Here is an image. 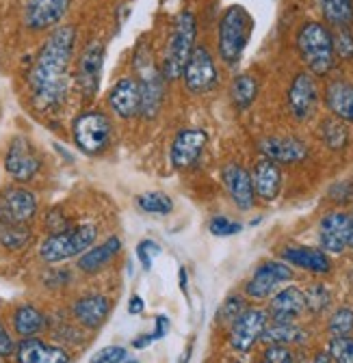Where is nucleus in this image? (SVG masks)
<instances>
[{
	"instance_id": "obj_1",
	"label": "nucleus",
	"mask_w": 353,
	"mask_h": 363,
	"mask_svg": "<svg viewBox=\"0 0 353 363\" xmlns=\"http://www.w3.org/2000/svg\"><path fill=\"white\" fill-rule=\"evenodd\" d=\"M76 26L59 24L41 43L26 76L31 102L41 115H57L70 94V67L76 50Z\"/></svg>"
},
{
	"instance_id": "obj_2",
	"label": "nucleus",
	"mask_w": 353,
	"mask_h": 363,
	"mask_svg": "<svg viewBox=\"0 0 353 363\" xmlns=\"http://www.w3.org/2000/svg\"><path fill=\"white\" fill-rule=\"evenodd\" d=\"M195 45H197V18L191 9H183L173 18L165 59L161 65V74L167 82L183 78L185 65Z\"/></svg>"
},
{
	"instance_id": "obj_3",
	"label": "nucleus",
	"mask_w": 353,
	"mask_h": 363,
	"mask_svg": "<svg viewBox=\"0 0 353 363\" xmlns=\"http://www.w3.org/2000/svg\"><path fill=\"white\" fill-rule=\"evenodd\" d=\"M113 136H115L113 121L100 108L80 111L72 119V141H74V147L80 154L89 156V158H98V156L107 154L111 143H113Z\"/></svg>"
},
{
	"instance_id": "obj_4",
	"label": "nucleus",
	"mask_w": 353,
	"mask_h": 363,
	"mask_svg": "<svg viewBox=\"0 0 353 363\" xmlns=\"http://www.w3.org/2000/svg\"><path fill=\"white\" fill-rule=\"evenodd\" d=\"M297 52L313 76H327L336 65L332 30L323 22H305L295 39Z\"/></svg>"
},
{
	"instance_id": "obj_5",
	"label": "nucleus",
	"mask_w": 353,
	"mask_h": 363,
	"mask_svg": "<svg viewBox=\"0 0 353 363\" xmlns=\"http://www.w3.org/2000/svg\"><path fill=\"white\" fill-rule=\"evenodd\" d=\"M254 33V18L241 5H232L224 11L217 28V48L219 57L226 65H237L247 48Z\"/></svg>"
},
{
	"instance_id": "obj_6",
	"label": "nucleus",
	"mask_w": 353,
	"mask_h": 363,
	"mask_svg": "<svg viewBox=\"0 0 353 363\" xmlns=\"http://www.w3.org/2000/svg\"><path fill=\"white\" fill-rule=\"evenodd\" d=\"M98 238V227L94 223H80L72 225L70 230L59 234H48L39 245V257L46 264L67 262L72 257L82 255L89 247H94Z\"/></svg>"
},
{
	"instance_id": "obj_7",
	"label": "nucleus",
	"mask_w": 353,
	"mask_h": 363,
	"mask_svg": "<svg viewBox=\"0 0 353 363\" xmlns=\"http://www.w3.org/2000/svg\"><path fill=\"white\" fill-rule=\"evenodd\" d=\"M43 162L39 152L35 150V145L26 139L24 134H18L9 141L7 154H5V171L7 175L18 182V184H28L33 182L39 171H41Z\"/></svg>"
},
{
	"instance_id": "obj_8",
	"label": "nucleus",
	"mask_w": 353,
	"mask_h": 363,
	"mask_svg": "<svg viewBox=\"0 0 353 363\" xmlns=\"http://www.w3.org/2000/svg\"><path fill=\"white\" fill-rule=\"evenodd\" d=\"M37 210V195L24 184H9L0 191V225H28Z\"/></svg>"
},
{
	"instance_id": "obj_9",
	"label": "nucleus",
	"mask_w": 353,
	"mask_h": 363,
	"mask_svg": "<svg viewBox=\"0 0 353 363\" xmlns=\"http://www.w3.org/2000/svg\"><path fill=\"white\" fill-rule=\"evenodd\" d=\"M139 69V91H141V111L139 117L150 121L156 119L167 96V80L163 78L161 69L152 63V57L137 61Z\"/></svg>"
},
{
	"instance_id": "obj_10",
	"label": "nucleus",
	"mask_w": 353,
	"mask_h": 363,
	"mask_svg": "<svg viewBox=\"0 0 353 363\" xmlns=\"http://www.w3.org/2000/svg\"><path fill=\"white\" fill-rule=\"evenodd\" d=\"M183 82H185V89L193 96H204L217 86L219 72H217L210 50L204 43H197L193 48V52L185 65V72H183Z\"/></svg>"
},
{
	"instance_id": "obj_11",
	"label": "nucleus",
	"mask_w": 353,
	"mask_h": 363,
	"mask_svg": "<svg viewBox=\"0 0 353 363\" xmlns=\"http://www.w3.org/2000/svg\"><path fill=\"white\" fill-rule=\"evenodd\" d=\"M104 57L107 48L102 41H89L82 48L78 63H76V86L82 94L85 100H94L100 80H102V69H104Z\"/></svg>"
},
{
	"instance_id": "obj_12",
	"label": "nucleus",
	"mask_w": 353,
	"mask_h": 363,
	"mask_svg": "<svg viewBox=\"0 0 353 363\" xmlns=\"http://www.w3.org/2000/svg\"><path fill=\"white\" fill-rule=\"evenodd\" d=\"M208 145V132L202 128H183L175 132L171 147H169V160L173 169L187 171L195 167Z\"/></svg>"
},
{
	"instance_id": "obj_13",
	"label": "nucleus",
	"mask_w": 353,
	"mask_h": 363,
	"mask_svg": "<svg viewBox=\"0 0 353 363\" xmlns=\"http://www.w3.org/2000/svg\"><path fill=\"white\" fill-rule=\"evenodd\" d=\"M269 325V313L260 307H247L230 325V346L239 352H249Z\"/></svg>"
},
{
	"instance_id": "obj_14",
	"label": "nucleus",
	"mask_w": 353,
	"mask_h": 363,
	"mask_svg": "<svg viewBox=\"0 0 353 363\" xmlns=\"http://www.w3.org/2000/svg\"><path fill=\"white\" fill-rule=\"evenodd\" d=\"M72 7V0H26L24 26L31 33H46L57 28Z\"/></svg>"
},
{
	"instance_id": "obj_15",
	"label": "nucleus",
	"mask_w": 353,
	"mask_h": 363,
	"mask_svg": "<svg viewBox=\"0 0 353 363\" xmlns=\"http://www.w3.org/2000/svg\"><path fill=\"white\" fill-rule=\"evenodd\" d=\"M286 104H288V113L297 121H305L313 117L319 104V86L310 72H299L293 78L286 94Z\"/></svg>"
},
{
	"instance_id": "obj_16",
	"label": "nucleus",
	"mask_w": 353,
	"mask_h": 363,
	"mask_svg": "<svg viewBox=\"0 0 353 363\" xmlns=\"http://www.w3.org/2000/svg\"><path fill=\"white\" fill-rule=\"evenodd\" d=\"M293 279V268L284 262H278V259H269L260 264L251 279L247 281L245 286V292L247 296L251 298H269L271 294L278 292V288L284 284V281H290Z\"/></svg>"
},
{
	"instance_id": "obj_17",
	"label": "nucleus",
	"mask_w": 353,
	"mask_h": 363,
	"mask_svg": "<svg viewBox=\"0 0 353 363\" xmlns=\"http://www.w3.org/2000/svg\"><path fill=\"white\" fill-rule=\"evenodd\" d=\"M107 104L111 108V113L117 119L130 121L137 119L139 111H141V91H139V80L132 76H124L119 78L107 96Z\"/></svg>"
},
{
	"instance_id": "obj_18",
	"label": "nucleus",
	"mask_w": 353,
	"mask_h": 363,
	"mask_svg": "<svg viewBox=\"0 0 353 363\" xmlns=\"http://www.w3.org/2000/svg\"><path fill=\"white\" fill-rule=\"evenodd\" d=\"M351 214L347 212H327L319 223V242L325 253L340 255L349 247Z\"/></svg>"
},
{
	"instance_id": "obj_19",
	"label": "nucleus",
	"mask_w": 353,
	"mask_h": 363,
	"mask_svg": "<svg viewBox=\"0 0 353 363\" xmlns=\"http://www.w3.org/2000/svg\"><path fill=\"white\" fill-rule=\"evenodd\" d=\"M262 158H269L278 164H299L308 158V145L297 136H267L258 143Z\"/></svg>"
},
{
	"instance_id": "obj_20",
	"label": "nucleus",
	"mask_w": 353,
	"mask_h": 363,
	"mask_svg": "<svg viewBox=\"0 0 353 363\" xmlns=\"http://www.w3.org/2000/svg\"><path fill=\"white\" fill-rule=\"evenodd\" d=\"M222 179H224L226 193L230 195L232 203L239 210L247 212V210L254 208L256 193H254V184H251V173L245 167H241L237 162L226 164L224 171H222Z\"/></svg>"
},
{
	"instance_id": "obj_21",
	"label": "nucleus",
	"mask_w": 353,
	"mask_h": 363,
	"mask_svg": "<svg viewBox=\"0 0 353 363\" xmlns=\"http://www.w3.org/2000/svg\"><path fill=\"white\" fill-rule=\"evenodd\" d=\"M16 363H70L72 357L65 348L48 344L39 337H26L16 344Z\"/></svg>"
},
{
	"instance_id": "obj_22",
	"label": "nucleus",
	"mask_w": 353,
	"mask_h": 363,
	"mask_svg": "<svg viewBox=\"0 0 353 363\" xmlns=\"http://www.w3.org/2000/svg\"><path fill=\"white\" fill-rule=\"evenodd\" d=\"M72 313L80 327L96 331L107 323V318L111 313V301L104 294H85L74 301Z\"/></svg>"
},
{
	"instance_id": "obj_23",
	"label": "nucleus",
	"mask_w": 353,
	"mask_h": 363,
	"mask_svg": "<svg viewBox=\"0 0 353 363\" xmlns=\"http://www.w3.org/2000/svg\"><path fill=\"white\" fill-rule=\"evenodd\" d=\"M251 184H254V193L258 199L269 201V203L276 201L280 197V191H282V169H280V164L269 160V158H260L251 171Z\"/></svg>"
},
{
	"instance_id": "obj_24",
	"label": "nucleus",
	"mask_w": 353,
	"mask_h": 363,
	"mask_svg": "<svg viewBox=\"0 0 353 363\" xmlns=\"http://www.w3.org/2000/svg\"><path fill=\"white\" fill-rule=\"evenodd\" d=\"M282 259L288 266L313 272V275H327L332 272V259L323 249L313 247H286L282 251Z\"/></svg>"
},
{
	"instance_id": "obj_25",
	"label": "nucleus",
	"mask_w": 353,
	"mask_h": 363,
	"mask_svg": "<svg viewBox=\"0 0 353 363\" xmlns=\"http://www.w3.org/2000/svg\"><path fill=\"white\" fill-rule=\"evenodd\" d=\"M119 251H121V240L117 236H109L100 245H94L82 255H78L76 266L85 275H96V272H100L107 264H111L117 257Z\"/></svg>"
},
{
	"instance_id": "obj_26",
	"label": "nucleus",
	"mask_w": 353,
	"mask_h": 363,
	"mask_svg": "<svg viewBox=\"0 0 353 363\" xmlns=\"http://www.w3.org/2000/svg\"><path fill=\"white\" fill-rule=\"evenodd\" d=\"M305 309L303 290L288 286L273 294L271 298V320L273 323H295L297 315Z\"/></svg>"
},
{
	"instance_id": "obj_27",
	"label": "nucleus",
	"mask_w": 353,
	"mask_h": 363,
	"mask_svg": "<svg viewBox=\"0 0 353 363\" xmlns=\"http://www.w3.org/2000/svg\"><path fill=\"white\" fill-rule=\"evenodd\" d=\"M325 106L336 119L353 123V84L347 80H332L325 86Z\"/></svg>"
},
{
	"instance_id": "obj_28",
	"label": "nucleus",
	"mask_w": 353,
	"mask_h": 363,
	"mask_svg": "<svg viewBox=\"0 0 353 363\" xmlns=\"http://www.w3.org/2000/svg\"><path fill=\"white\" fill-rule=\"evenodd\" d=\"M11 325H13L16 335H18L20 340H26V337L39 335L41 331H46L48 320H46V315H43L41 309H37V307L31 305V303H24V305H18V307L13 309Z\"/></svg>"
},
{
	"instance_id": "obj_29",
	"label": "nucleus",
	"mask_w": 353,
	"mask_h": 363,
	"mask_svg": "<svg viewBox=\"0 0 353 363\" xmlns=\"http://www.w3.org/2000/svg\"><path fill=\"white\" fill-rule=\"evenodd\" d=\"M258 98V80L249 74H239L230 84V100L237 111H247Z\"/></svg>"
},
{
	"instance_id": "obj_30",
	"label": "nucleus",
	"mask_w": 353,
	"mask_h": 363,
	"mask_svg": "<svg viewBox=\"0 0 353 363\" xmlns=\"http://www.w3.org/2000/svg\"><path fill=\"white\" fill-rule=\"evenodd\" d=\"M323 20L334 28H351L353 0H321Z\"/></svg>"
},
{
	"instance_id": "obj_31",
	"label": "nucleus",
	"mask_w": 353,
	"mask_h": 363,
	"mask_svg": "<svg viewBox=\"0 0 353 363\" xmlns=\"http://www.w3.org/2000/svg\"><path fill=\"white\" fill-rule=\"evenodd\" d=\"M262 342L267 344H278V346H288L295 342L303 340V331L297 327V323H273L267 325V329L262 331Z\"/></svg>"
},
{
	"instance_id": "obj_32",
	"label": "nucleus",
	"mask_w": 353,
	"mask_h": 363,
	"mask_svg": "<svg viewBox=\"0 0 353 363\" xmlns=\"http://www.w3.org/2000/svg\"><path fill=\"white\" fill-rule=\"evenodd\" d=\"M137 208L146 214L167 216L173 212V199L163 191H148L137 195Z\"/></svg>"
},
{
	"instance_id": "obj_33",
	"label": "nucleus",
	"mask_w": 353,
	"mask_h": 363,
	"mask_svg": "<svg viewBox=\"0 0 353 363\" xmlns=\"http://www.w3.org/2000/svg\"><path fill=\"white\" fill-rule=\"evenodd\" d=\"M321 139L323 143L334 150V152H340L347 147L349 143V130L344 125V121L336 119V117H330L321 123Z\"/></svg>"
},
{
	"instance_id": "obj_34",
	"label": "nucleus",
	"mask_w": 353,
	"mask_h": 363,
	"mask_svg": "<svg viewBox=\"0 0 353 363\" xmlns=\"http://www.w3.org/2000/svg\"><path fill=\"white\" fill-rule=\"evenodd\" d=\"M28 225H0V245L9 251H20L31 242Z\"/></svg>"
},
{
	"instance_id": "obj_35",
	"label": "nucleus",
	"mask_w": 353,
	"mask_h": 363,
	"mask_svg": "<svg viewBox=\"0 0 353 363\" xmlns=\"http://www.w3.org/2000/svg\"><path fill=\"white\" fill-rule=\"evenodd\" d=\"M330 335L332 337H344V335H351L353 331V309L351 307H340L332 313L330 318Z\"/></svg>"
},
{
	"instance_id": "obj_36",
	"label": "nucleus",
	"mask_w": 353,
	"mask_h": 363,
	"mask_svg": "<svg viewBox=\"0 0 353 363\" xmlns=\"http://www.w3.org/2000/svg\"><path fill=\"white\" fill-rule=\"evenodd\" d=\"M303 294H305V309H310L315 313H321L323 309H327L332 301V294L323 284H313Z\"/></svg>"
},
{
	"instance_id": "obj_37",
	"label": "nucleus",
	"mask_w": 353,
	"mask_h": 363,
	"mask_svg": "<svg viewBox=\"0 0 353 363\" xmlns=\"http://www.w3.org/2000/svg\"><path fill=\"white\" fill-rule=\"evenodd\" d=\"M327 354L332 357V363H353V337H332Z\"/></svg>"
},
{
	"instance_id": "obj_38",
	"label": "nucleus",
	"mask_w": 353,
	"mask_h": 363,
	"mask_svg": "<svg viewBox=\"0 0 353 363\" xmlns=\"http://www.w3.org/2000/svg\"><path fill=\"white\" fill-rule=\"evenodd\" d=\"M332 41H334V55L340 61L353 59V33H351V28H336L332 33Z\"/></svg>"
},
{
	"instance_id": "obj_39",
	"label": "nucleus",
	"mask_w": 353,
	"mask_h": 363,
	"mask_svg": "<svg viewBox=\"0 0 353 363\" xmlns=\"http://www.w3.org/2000/svg\"><path fill=\"white\" fill-rule=\"evenodd\" d=\"M243 230V225L237 223V220H230L228 216H212L208 220V232L212 236H219V238H228V236H234Z\"/></svg>"
},
{
	"instance_id": "obj_40",
	"label": "nucleus",
	"mask_w": 353,
	"mask_h": 363,
	"mask_svg": "<svg viewBox=\"0 0 353 363\" xmlns=\"http://www.w3.org/2000/svg\"><path fill=\"white\" fill-rule=\"evenodd\" d=\"M245 309L247 307H245V301L241 296H230V298H226V303L222 305V309L217 311V320L219 323H226V325H232Z\"/></svg>"
},
{
	"instance_id": "obj_41",
	"label": "nucleus",
	"mask_w": 353,
	"mask_h": 363,
	"mask_svg": "<svg viewBox=\"0 0 353 363\" xmlns=\"http://www.w3.org/2000/svg\"><path fill=\"white\" fill-rule=\"evenodd\" d=\"M128 359V350L124 346H104L100 348L92 359L89 363H124Z\"/></svg>"
},
{
	"instance_id": "obj_42",
	"label": "nucleus",
	"mask_w": 353,
	"mask_h": 363,
	"mask_svg": "<svg viewBox=\"0 0 353 363\" xmlns=\"http://www.w3.org/2000/svg\"><path fill=\"white\" fill-rule=\"evenodd\" d=\"M161 251H163L161 245L154 242V240H141L137 245V257H139V262H141V266L146 270H150L154 266V259L161 255Z\"/></svg>"
},
{
	"instance_id": "obj_43",
	"label": "nucleus",
	"mask_w": 353,
	"mask_h": 363,
	"mask_svg": "<svg viewBox=\"0 0 353 363\" xmlns=\"http://www.w3.org/2000/svg\"><path fill=\"white\" fill-rule=\"evenodd\" d=\"M260 363H293V352L288 350V346H278V344H269L262 352V361Z\"/></svg>"
},
{
	"instance_id": "obj_44",
	"label": "nucleus",
	"mask_w": 353,
	"mask_h": 363,
	"mask_svg": "<svg viewBox=\"0 0 353 363\" xmlns=\"http://www.w3.org/2000/svg\"><path fill=\"white\" fill-rule=\"evenodd\" d=\"M46 225H48V232H50V234H59V232L70 230V227H72L70 220L65 218V214H61L59 210H53V212L48 214Z\"/></svg>"
},
{
	"instance_id": "obj_45",
	"label": "nucleus",
	"mask_w": 353,
	"mask_h": 363,
	"mask_svg": "<svg viewBox=\"0 0 353 363\" xmlns=\"http://www.w3.org/2000/svg\"><path fill=\"white\" fill-rule=\"evenodd\" d=\"M13 352H16V342L11 333L7 331V327L3 325V320H0V359L11 357Z\"/></svg>"
},
{
	"instance_id": "obj_46",
	"label": "nucleus",
	"mask_w": 353,
	"mask_h": 363,
	"mask_svg": "<svg viewBox=\"0 0 353 363\" xmlns=\"http://www.w3.org/2000/svg\"><path fill=\"white\" fill-rule=\"evenodd\" d=\"M167 333H169V318L165 313H161V315H156V320H154L152 337L154 340H163V337H167Z\"/></svg>"
},
{
	"instance_id": "obj_47",
	"label": "nucleus",
	"mask_w": 353,
	"mask_h": 363,
	"mask_svg": "<svg viewBox=\"0 0 353 363\" xmlns=\"http://www.w3.org/2000/svg\"><path fill=\"white\" fill-rule=\"evenodd\" d=\"M143 309H146V303H143V298L139 294L130 296V301H128V313L139 315V313H143Z\"/></svg>"
},
{
	"instance_id": "obj_48",
	"label": "nucleus",
	"mask_w": 353,
	"mask_h": 363,
	"mask_svg": "<svg viewBox=\"0 0 353 363\" xmlns=\"http://www.w3.org/2000/svg\"><path fill=\"white\" fill-rule=\"evenodd\" d=\"M154 342V337H152V333L150 335H139L135 342H132V348H148L150 344Z\"/></svg>"
},
{
	"instance_id": "obj_49",
	"label": "nucleus",
	"mask_w": 353,
	"mask_h": 363,
	"mask_svg": "<svg viewBox=\"0 0 353 363\" xmlns=\"http://www.w3.org/2000/svg\"><path fill=\"white\" fill-rule=\"evenodd\" d=\"M178 284H180V290L187 294V290H189V275H187V268L185 266L178 270Z\"/></svg>"
},
{
	"instance_id": "obj_50",
	"label": "nucleus",
	"mask_w": 353,
	"mask_h": 363,
	"mask_svg": "<svg viewBox=\"0 0 353 363\" xmlns=\"http://www.w3.org/2000/svg\"><path fill=\"white\" fill-rule=\"evenodd\" d=\"M313 363H332V357H330L327 352H319V354L313 359Z\"/></svg>"
},
{
	"instance_id": "obj_51",
	"label": "nucleus",
	"mask_w": 353,
	"mask_h": 363,
	"mask_svg": "<svg viewBox=\"0 0 353 363\" xmlns=\"http://www.w3.org/2000/svg\"><path fill=\"white\" fill-rule=\"evenodd\" d=\"M349 247L353 249V214H351V232H349Z\"/></svg>"
},
{
	"instance_id": "obj_52",
	"label": "nucleus",
	"mask_w": 353,
	"mask_h": 363,
	"mask_svg": "<svg viewBox=\"0 0 353 363\" xmlns=\"http://www.w3.org/2000/svg\"><path fill=\"white\" fill-rule=\"evenodd\" d=\"M124 363H139V361H137V359H126Z\"/></svg>"
}]
</instances>
